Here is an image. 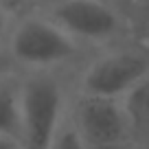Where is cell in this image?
I'll return each instance as SVG.
<instances>
[{"mask_svg":"<svg viewBox=\"0 0 149 149\" xmlns=\"http://www.w3.org/2000/svg\"><path fill=\"white\" fill-rule=\"evenodd\" d=\"M0 136L20 140V74L13 70L0 74Z\"/></svg>","mask_w":149,"mask_h":149,"instance_id":"obj_7","label":"cell"},{"mask_svg":"<svg viewBox=\"0 0 149 149\" xmlns=\"http://www.w3.org/2000/svg\"><path fill=\"white\" fill-rule=\"evenodd\" d=\"M64 2H68V0H31V11H48Z\"/></svg>","mask_w":149,"mask_h":149,"instance_id":"obj_12","label":"cell"},{"mask_svg":"<svg viewBox=\"0 0 149 149\" xmlns=\"http://www.w3.org/2000/svg\"><path fill=\"white\" fill-rule=\"evenodd\" d=\"M107 2H110V5H114V7H118V9H123V11L127 13V9L134 5L136 0H107Z\"/></svg>","mask_w":149,"mask_h":149,"instance_id":"obj_15","label":"cell"},{"mask_svg":"<svg viewBox=\"0 0 149 149\" xmlns=\"http://www.w3.org/2000/svg\"><path fill=\"white\" fill-rule=\"evenodd\" d=\"M5 70H9V68H7V66H5V64H0V74L5 72Z\"/></svg>","mask_w":149,"mask_h":149,"instance_id":"obj_17","label":"cell"},{"mask_svg":"<svg viewBox=\"0 0 149 149\" xmlns=\"http://www.w3.org/2000/svg\"><path fill=\"white\" fill-rule=\"evenodd\" d=\"M70 118L86 145H121L132 143L130 125L121 99L72 92Z\"/></svg>","mask_w":149,"mask_h":149,"instance_id":"obj_5","label":"cell"},{"mask_svg":"<svg viewBox=\"0 0 149 149\" xmlns=\"http://www.w3.org/2000/svg\"><path fill=\"white\" fill-rule=\"evenodd\" d=\"M130 149H149V143H132Z\"/></svg>","mask_w":149,"mask_h":149,"instance_id":"obj_16","label":"cell"},{"mask_svg":"<svg viewBox=\"0 0 149 149\" xmlns=\"http://www.w3.org/2000/svg\"><path fill=\"white\" fill-rule=\"evenodd\" d=\"M121 101L130 125L132 143H149V74Z\"/></svg>","mask_w":149,"mask_h":149,"instance_id":"obj_6","label":"cell"},{"mask_svg":"<svg viewBox=\"0 0 149 149\" xmlns=\"http://www.w3.org/2000/svg\"><path fill=\"white\" fill-rule=\"evenodd\" d=\"M94 53L68 37L42 11L18 15L5 48L9 70L22 72H70L74 74Z\"/></svg>","mask_w":149,"mask_h":149,"instance_id":"obj_1","label":"cell"},{"mask_svg":"<svg viewBox=\"0 0 149 149\" xmlns=\"http://www.w3.org/2000/svg\"><path fill=\"white\" fill-rule=\"evenodd\" d=\"M42 13L90 53L132 40L127 13L107 0H68Z\"/></svg>","mask_w":149,"mask_h":149,"instance_id":"obj_4","label":"cell"},{"mask_svg":"<svg viewBox=\"0 0 149 149\" xmlns=\"http://www.w3.org/2000/svg\"><path fill=\"white\" fill-rule=\"evenodd\" d=\"M149 74V48L130 40L94 53L72 74V92L123 99Z\"/></svg>","mask_w":149,"mask_h":149,"instance_id":"obj_3","label":"cell"},{"mask_svg":"<svg viewBox=\"0 0 149 149\" xmlns=\"http://www.w3.org/2000/svg\"><path fill=\"white\" fill-rule=\"evenodd\" d=\"M0 149H22L18 138H11V136H0Z\"/></svg>","mask_w":149,"mask_h":149,"instance_id":"obj_13","label":"cell"},{"mask_svg":"<svg viewBox=\"0 0 149 149\" xmlns=\"http://www.w3.org/2000/svg\"><path fill=\"white\" fill-rule=\"evenodd\" d=\"M132 143H121V145H88V149H130Z\"/></svg>","mask_w":149,"mask_h":149,"instance_id":"obj_14","label":"cell"},{"mask_svg":"<svg viewBox=\"0 0 149 149\" xmlns=\"http://www.w3.org/2000/svg\"><path fill=\"white\" fill-rule=\"evenodd\" d=\"M72 97L70 72L20 74V145L46 149L59 123L68 114Z\"/></svg>","mask_w":149,"mask_h":149,"instance_id":"obj_2","label":"cell"},{"mask_svg":"<svg viewBox=\"0 0 149 149\" xmlns=\"http://www.w3.org/2000/svg\"><path fill=\"white\" fill-rule=\"evenodd\" d=\"M18 15H13L11 11H7L5 7H0V64H5V48H7V40L9 33L13 29V22ZM7 66V64H5Z\"/></svg>","mask_w":149,"mask_h":149,"instance_id":"obj_10","label":"cell"},{"mask_svg":"<svg viewBox=\"0 0 149 149\" xmlns=\"http://www.w3.org/2000/svg\"><path fill=\"white\" fill-rule=\"evenodd\" d=\"M0 7H5L13 15H22L31 11V0H0Z\"/></svg>","mask_w":149,"mask_h":149,"instance_id":"obj_11","label":"cell"},{"mask_svg":"<svg viewBox=\"0 0 149 149\" xmlns=\"http://www.w3.org/2000/svg\"><path fill=\"white\" fill-rule=\"evenodd\" d=\"M132 40L145 44L149 48V0H136L127 9Z\"/></svg>","mask_w":149,"mask_h":149,"instance_id":"obj_8","label":"cell"},{"mask_svg":"<svg viewBox=\"0 0 149 149\" xmlns=\"http://www.w3.org/2000/svg\"><path fill=\"white\" fill-rule=\"evenodd\" d=\"M46 149H88L86 140L81 138V134L77 132L72 118H70V107H68V114L59 123V127H57L55 136L51 138Z\"/></svg>","mask_w":149,"mask_h":149,"instance_id":"obj_9","label":"cell"}]
</instances>
